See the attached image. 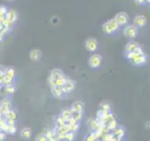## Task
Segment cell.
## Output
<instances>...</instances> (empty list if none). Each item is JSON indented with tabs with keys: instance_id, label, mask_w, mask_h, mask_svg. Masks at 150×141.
<instances>
[{
	"instance_id": "1",
	"label": "cell",
	"mask_w": 150,
	"mask_h": 141,
	"mask_svg": "<svg viewBox=\"0 0 150 141\" xmlns=\"http://www.w3.org/2000/svg\"><path fill=\"white\" fill-rule=\"evenodd\" d=\"M68 76L66 75L62 70L60 69H54L51 70L50 75L47 78V83L51 87L58 86L61 87L66 83V81L68 80Z\"/></svg>"
},
{
	"instance_id": "2",
	"label": "cell",
	"mask_w": 150,
	"mask_h": 141,
	"mask_svg": "<svg viewBox=\"0 0 150 141\" xmlns=\"http://www.w3.org/2000/svg\"><path fill=\"white\" fill-rule=\"evenodd\" d=\"M125 56L126 58L134 66L145 65L148 60V56L145 54L139 55L137 53H135V52H131V53H125Z\"/></svg>"
},
{
	"instance_id": "3",
	"label": "cell",
	"mask_w": 150,
	"mask_h": 141,
	"mask_svg": "<svg viewBox=\"0 0 150 141\" xmlns=\"http://www.w3.org/2000/svg\"><path fill=\"white\" fill-rule=\"evenodd\" d=\"M120 30V26L115 18L109 19L102 25V31L107 35H112Z\"/></svg>"
},
{
	"instance_id": "4",
	"label": "cell",
	"mask_w": 150,
	"mask_h": 141,
	"mask_svg": "<svg viewBox=\"0 0 150 141\" xmlns=\"http://www.w3.org/2000/svg\"><path fill=\"white\" fill-rule=\"evenodd\" d=\"M122 33H123V36L129 40H134L136 37L138 36V27L136 26L133 24H128L127 26H125L122 29Z\"/></svg>"
},
{
	"instance_id": "5",
	"label": "cell",
	"mask_w": 150,
	"mask_h": 141,
	"mask_svg": "<svg viewBox=\"0 0 150 141\" xmlns=\"http://www.w3.org/2000/svg\"><path fill=\"white\" fill-rule=\"evenodd\" d=\"M101 64H102V56L100 54L94 53L88 58V66L91 69L100 68Z\"/></svg>"
},
{
	"instance_id": "6",
	"label": "cell",
	"mask_w": 150,
	"mask_h": 141,
	"mask_svg": "<svg viewBox=\"0 0 150 141\" xmlns=\"http://www.w3.org/2000/svg\"><path fill=\"white\" fill-rule=\"evenodd\" d=\"M115 21L117 22V24H118L120 27H124L125 26H127L129 24V16L127 12L120 11V12H117L115 14Z\"/></svg>"
},
{
	"instance_id": "7",
	"label": "cell",
	"mask_w": 150,
	"mask_h": 141,
	"mask_svg": "<svg viewBox=\"0 0 150 141\" xmlns=\"http://www.w3.org/2000/svg\"><path fill=\"white\" fill-rule=\"evenodd\" d=\"M84 47L90 53H95L98 48V42L94 38H88V39L86 40V42H84Z\"/></svg>"
},
{
	"instance_id": "8",
	"label": "cell",
	"mask_w": 150,
	"mask_h": 141,
	"mask_svg": "<svg viewBox=\"0 0 150 141\" xmlns=\"http://www.w3.org/2000/svg\"><path fill=\"white\" fill-rule=\"evenodd\" d=\"M75 87H76V82L74 81V80L70 79V78H68V80L66 81V83L63 85V86H61V89H62L63 93L65 95H67V94L72 92L74 90Z\"/></svg>"
},
{
	"instance_id": "9",
	"label": "cell",
	"mask_w": 150,
	"mask_h": 141,
	"mask_svg": "<svg viewBox=\"0 0 150 141\" xmlns=\"http://www.w3.org/2000/svg\"><path fill=\"white\" fill-rule=\"evenodd\" d=\"M14 78H15V70L11 67L6 68L5 70V85L13 84Z\"/></svg>"
},
{
	"instance_id": "10",
	"label": "cell",
	"mask_w": 150,
	"mask_h": 141,
	"mask_svg": "<svg viewBox=\"0 0 150 141\" xmlns=\"http://www.w3.org/2000/svg\"><path fill=\"white\" fill-rule=\"evenodd\" d=\"M0 109L2 110L4 115L6 113L11 109V102L9 100V98H4L0 101Z\"/></svg>"
},
{
	"instance_id": "11",
	"label": "cell",
	"mask_w": 150,
	"mask_h": 141,
	"mask_svg": "<svg viewBox=\"0 0 150 141\" xmlns=\"http://www.w3.org/2000/svg\"><path fill=\"white\" fill-rule=\"evenodd\" d=\"M146 24H147V19L144 15H137L133 18V25H135L138 28L145 26Z\"/></svg>"
},
{
	"instance_id": "12",
	"label": "cell",
	"mask_w": 150,
	"mask_h": 141,
	"mask_svg": "<svg viewBox=\"0 0 150 141\" xmlns=\"http://www.w3.org/2000/svg\"><path fill=\"white\" fill-rule=\"evenodd\" d=\"M5 18H6L7 20H8L9 22H11V23L14 24V25H15V23L18 20V12L15 11V9H8V11H7L6 16H5Z\"/></svg>"
},
{
	"instance_id": "13",
	"label": "cell",
	"mask_w": 150,
	"mask_h": 141,
	"mask_svg": "<svg viewBox=\"0 0 150 141\" xmlns=\"http://www.w3.org/2000/svg\"><path fill=\"white\" fill-rule=\"evenodd\" d=\"M139 46L140 45H139V43L137 41L131 40L125 46V53H131V52H135L136 49H137Z\"/></svg>"
},
{
	"instance_id": "14",
	"label": "cell",
	"mask_w": 150,
	"mask_h": 141,
	"mask_svg": "<svg viewBox=\"0 0 150 141\" xmlns=\"http://www.w3.org/2000/svg\"><path fill=\"white\" fill-rule=\"evenodd\" d=\"M51 93H52V95L56 99H62L65 96L62 89H61V87H58V86L51 87Z\"/></svg>"
},
{
	"instance_id": "15",
	"label": "cell",
	"mask_w": 150,
	"mask_h": 141,
	"mask_svg": "<svg viewBox=\"0 0 150 141\" xmlns=\"http://www.w3.org/2000/svg\"><path fill=\"white\" fill-rule=\"evenodd\" d=\"M42 53L39 49H32L29 52V58L32 61H40L41 59Z\"/></svg>"
},
{
	"instance_id": "16",
	"label": "cell",
	"mask_w": 150,
	"mask_h": 141,
	"mask_svg": "<svg viewBox=\"0 0 150 141\" xmlns=\"http://www.w3.org/2000/svg\"><path fill=\"white\" fill-rule=\"evenodd\" d=\"M16 120H7V134L9 135H14L16 133L17 128H16Z\"/></svg>"
},
{
	"instance_id": "17",
	"label": "cell",
	"mask_w": 150,
	"mask_h": 141,
	"mask_svg": "<svg viewBox=\"0 0 150 141\" xmlns=\"http://www.w3.org/2000/svg\"><path fill=\"white\" fill-rule=\"evenodd\" d=\"M112 134L114 135L115 137H118L120 139H123V137L125 136V134H126V130L124 129V127L118 125L115 130L112 131Z\"/></svg>"
},
{
	"instance_id": "18",
	"label": "cell",
	"mask_w": 150,
	"mask_h": 141,
	"mask_svg": "<svg viewBox=\"0 0 150 141\" xmlns=\"http://www.w3.org/2000/svg\"><path fill=\"white\" fill-rule=\"evenodd\" d=\"M71 108L73 109L74 112H82L83 113V109H84V103L83 102H74L71 105Z\"/></svg>"
},
{
	"instance_id": "19",
	"label": "cell",
	"mask_w": 150,
	"mask_h": 141,
	"mask_svg": "<svg viewBox=\"0 0 150 141\" xmlns=\"http://www.w3.org/2000/svg\"><path fill=\"white\" fill-rule=\"evenodd\" d=\"M73 109L71 107L70 108H67V109H63L62 111H61V113H60V116H62L64 119H66V120H69V119H71V117H72V115H73Z\"/></svg>"
},
{
	"instance_id": "20",
	"label": "cell",
	"mask_w": 150,
	"mask_h": 141,
	"mask_svg": "<svg viewBox=\"0 0 150 141\" xmlns=\"http://www.w3.org/2000/svg\"><path fill=\"white\" fill-rule=\"evenodd\" d=\"M100 127H101V125L100 124V122L97 120V119L96 120H90V121H89V128L91 129L92 132L100 130Z\"/></svg>"
},
{
	"instance_id": "21",
	"label": "cell",
	"mask_w": 150,
	"mask_h": 141,
	"mask_svg": "<svg viewBox=\"0 0 150 141\" xmlns=\"http://www.w3.org/2000/svg\"><path fill=\"white\" fill-rule=\"evenodd\" d=\"M4 118L6 120H16V119H17V113L14 111V110H12V109H11V110H8L6 114L4 115Z\"/></svg>"
},
{
	"instance_id": "22",
	"label": "cell",
	"mask_w": 150,
	"mask_h": 141,
	"mask_svg": "<svg viewBox=\"0 0 150 141\" xmlns=\"http://www.w3.org/2000/svg\"><path fill=\"white\" fill-rule=\"evenodd\" d=\"M67 125V120L64 119L62 116H60L56 119L55 120V127H57V128H62V127Z\"/></svg>"
},
{
	"instance_id": "23",
	"label": "cell",
	"mask_w": 150,
	"mask_h": 141,
	"mask_svg": "<svg viewBox=\"0 0 150 141\" xmlns=\"http://www.w3.org/2000/svg\"><path fill=\"white\" fill-rule=\"evenodd\" d=\"M21 136L25 139H29L32 136V131L30 128H23L21 131Z\"/></svg>"
},
{
	"instance_id": "24",
	"label": "cell",
	"mask_w": 150,
	"mask_h": 141,
	"mask_svg": "<svg viewBox=\"0 0 150 141\" xmlns=\"http://www.w3.org/2000/svg\"><path fill=\"white\" fill-rule=\"evenodd\" d=\"M4 89H5V93L6 94H13L16 91V88L13 84H9V85H5L3 86Z\"/></svg>"
},
{
	"instance_id": "25",
	"label": "cell",
	"mask_w": 150,
	"mask_h": 141,
	"mask_svg": "<svg viewBox=\"0 0 150 141\" xmlns=\"http://www.w3.org/2000/svg\"><path fill=\"white\" fill-rule=\"evenodd\" d=\"M8 9V8L7 6H5V5H0V23L4 20Z\"/></svg>"
},
{
	"instance_id": "26",
	"label": "cell",
	"mask_w": 150,
	"mask_h": 141,
	"mask_svg": "<svg viewBox=\"0 0 150 141\" xmlns=\"http://www.w3.org/2000/svg\"><path fill=\"white\" fill-rule=\"evenodd\" d=\"M100 109L105 112V113H111L112 112V109H111V105L110 103H108L106 102H103L100 103Z\"/></svg>"
},
{
	"instance_id": "27",
	"label": "cell",
	"mask_w": 150,
	"mask_h": 141,
	"mask_svg": "<svg viewBox=\"0 0 150 141\" xmlns=\"http://www.w3.org/2000/svg\"><path fill=\"white\" fill-rule=\"evenodd\" d=\"M118 126V122H117V120H116V119H115V120H111L109 123L107 124V127H108V129H109L111 132L112 131V130H115L116 127Z\"/></svg>"
},
{
	"instance_id": "28",
	"label": "cell",
	"mask_w": 150,
	"mask_h": 141,
	"mask_svg": "<svg viewBox=\"0 0 150 141\" xmlns=\"http://www.w3.org/2000/svg\"><path fill=\"white\" fill-rule=\"evenodd\" d=\"M0 130L7 134V120L5 118L0 119Z\"/></svg>"
},
{
	"instance_id": "29",
	"label": "cell",
	"mask_w": 150,
	"mask_h": 141,
	"mask_svg": "<svg viewBox=\"0 0 150 141\" xmlns=\"http://www.w3.org/2000/svg\"><path fill=\"white\" fill-rule=\"evenodd\" d=\"M75 135H76V133H73V132H68L65 135L64 141H74Z\"/></svg>"
},
{
	"instance_id": "30",
	"label": "cell",
	"mask_w": 150,
	"mask_h": 141,
	"mask_svg": "<svg viewBox=\"0 0 150 141\" xmlns=\"http://www.w3.org/2000/svg\"><path fill=\"white\" fill-rule=\"evenodd\" d=\"M45 135H46V137H47V139H48V141H56L53 130H48L45 133Z\"/></svg>"
},
{
	"instance_id": "31",
	"label": "cell",
	"mask_w": 150,
	"mask_h": 141,
	"mask_svg": "<svg viewBox=\"0 0 150 141\" xmlns=\"http://www.w3.org/2000/svg\"><path fill=\"white\" fill-rule=\"evenodd\" d=\"M71 119H73L74 120H76L78 122H80L83 119V113L82 112H73V115L71 117Z\"/></svg>"
},
{
	"instance_id": "32",
	"label": "cell",
	"mask_w": 150,
	"mask_h": 141,
	"mask_svg": "<svg viewBox=\"0 0 150 141\" xmlns=\"http://www.w3.org/2000/svg\"><path fill=\"white\" fill-rule=\"evenodd\" d=\"M97 137H96V135H94L93 132H91L90 134L87 135L86 136V138H84V141H97Z\"/></svg>"
},
{
	"instance_id": "33",
	"label": "cell",
	"mask_w": 150,
	"mask_h": 141,
	"mask_svg": "<svg viewBox=\"0 0 150 141\" xmlns=\"http://www.w3.org/2000/svg\"><path fill=\"white\" fill-rule=\"evenodd\" d=\"M36 140L37 141H48V139H47L45 134H40V135H39L37 136Z\"/></svg>"
},
{
	"instance_id": "34",
	"label": "cell",
	"mask_w": 150,
	"mask_h": 141,
	"mask_svg": "<svg viewBox=\"0 0 150 141\" xmlns=\"http://www.w3.org/2000/svg\"><path fill=\"white\" fill-rule=\"evenodd\" d=\"M5 138H6V133L0 130V141H4Z\"/></svg>"
},
{
	"instance_id": "35",
	"label": "cell",
	"mask_w": 150,
	"mask_h": 141,
	"mask_svg": "<svg viewBox=\"0 0 150 141\" xmlns=\"http://www.w3.org/2000/svg\"><path fill=\"white\" fill-rule=\"evenodd\" d=\"M135 53H137V54H139V55H143V54H144V50H143V48H142L141 46H139L138 48L136 49Z\"/></svg>"
},
{
	"instance_id": "36",
	"label": "cell",
	"mask_w": 150,
	"mask_h": 141,
	"mask_svg": "<svg viewBox=\"0 0 150 141\" xmlns=\"http://www.w3.org/2000/svg\"><path fill=\"white\" fill-rule=\"evenodd\" d=\"M139 5H146L147 4V0H135Z\"/></svg>"
},
{
	"instance_id": "37",
	"label": "cell",
	"mask_w": 150,
	"mask_h": 141,
	"mask_svg": "<svg viewBox=\"0 0 150 141\" xmlns=\"http://www.w3.org/2000/svg\"><path fill=\"white\" fill-rule=\"evenodd\" d=\"M145 127H146V129L150 130V121H147L146 123H145Z\"/></svg>"
},
{
	"instance_id": "38",
	"label": "cell",
	"mask_w": 150,
	"mask_h": 141,
	"mask_svg": "<svg viewBox=\"0 0 150 141\" xmlns=\"http://www.w3.org/2000/svg\"><path fill=\"white\" fill-rule=\"evenodd\" d=\"M7 1H8V2H12V1H14V0H7Z\"/></svg>"
},
{
	"instance_id": "39",
	"label": "cell",
	"mask_w": 150,
	"mask_h": 141,
	"mask_svg": "<svg viewBox=\"0 0 150 141\" xmlns=\"http://www.w3.org/2000/svg\"><path fill=\"white\" fill-rule=\"evenodd\" d=\"M147 4H150V0H147Z\"/></svg>"
},
{
	"instance_id": "40",
	"label": "cell",
	"mask_w": 150,
	"mask_h": 141,
	"mask_svg": "<svg viewBox=\"0 0 150 141\" xmlns=\"http://www.w3.org/2000/svg\"><path fill=\"white\" fill-rule=\"evenodd\" d=\"M97 141H102L101 139H97Z\"/></svg>"
},
{
	"instance_id": "41",
	"label": "cell",
	"mask_w": 150,
	"mask_h": 141,
	"mask_svg": "<svg viewBox=\"0 0 150 141\" xmlns=\"http://www.w3.org/2000/svg\"><path fill=\"white\" fill-rule=\"evenodd\" d=\"M0 67H1V65H0Z\"/></svg>"
}]
</instances>
